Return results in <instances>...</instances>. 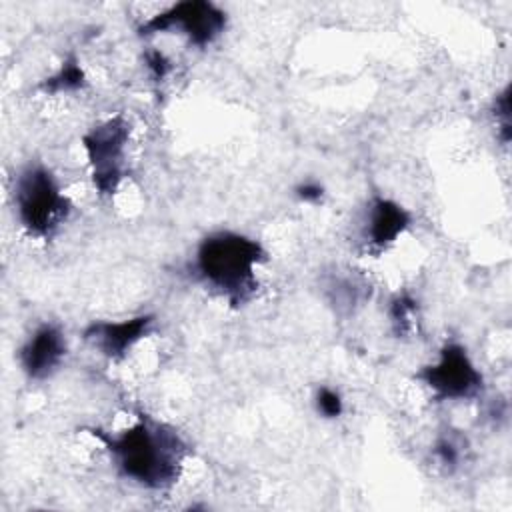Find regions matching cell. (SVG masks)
<instances>
[{
  "label": "cell",
  "instance_id": "6da1fadb",
  "mask_svg": "<svg viewBox=\"0 0 512 512\" xmlns=\"http://www.w3.org/2000/svg\"><path fill=\"white\" fill-rule=\"evenodd\" d=\"M118 472L150 490H166L182 472L186 444L166 424L140 416L126 430L108 436L100 434Z\"/></svg>",
  "mask_w": 512,
  "mask_h": 512
},
{
  "label": "cell",
  "instance_id": "4fadbf2b",
  "mask_svg": "<svg viewBox=\"0 0 512 512\" xmlns=\"http://www.w3.org/2000/svg\"><path fill=\"white\" fill-rule=\"evenodd\" d=\"M508 94H510V88L506 86L502 94H498L494 100V116L496 120H500V132L504 142L510 140V96Z\"/></svg>",
  "mask_w": 512,
  "mask_h": 512
},
{
  "label": "cell",
  "instance_id": "3957f363",
  "mask_svg": "<svg viewBox=\"0 0 512 512\" xmlns=\"http://www.w3.org/2000/svg\"><path fill=\"white\" fill-rule=\"evenodd\" d=\"M14 206L22 228L36 238H50L72 208L56 176L42 164L20 170L14 182Z\"/></svg>",
  "mask_w": 512,
  "mask_h": 512
},
{
  "label": "cell",
  "instance_id": "5bb4252c",
  "mask_svg": "<svg viewBox=\"0 0 512 512\" xmlns=\"http://www.w3.org/2000/svg\"><path fill=\"white\" fill-rule=\"evenodd\" d=\"M434 456L440 460V464L444 466H456L458 458H460V450L456 446L454 440L450 438H440L434 446Z\"/></svg>",
  "mask_w": 512,
  "mask_h": 512
},
{
  "label": "cell",
  "instance_id": "ba28073f",
  "mask_svg": "<svg viewBox=\"0 0 512 512\" xmlns=\"http://www.w3.org/2000/svg\"><path fill=\"white\" fill-rule=\"evenodd\" d=\"M66 356V340L58 326L42 324L20 350V366L30 380L50 378Z\"/></svg>",
  "mask_w": 512,
  "mask_h": 512
},
{
  "label": "cell",
  "instance_id": "9a60e30c",
  "mask_svg": "<svg viewBox=\"0 0 512 512\" xmlns=\"http://www.w3.org/2000/svg\"><path fill=\"white\" fill-rule=\"evenodd\" d=\"M146 66L156 80H162L170 72V60L158 50H152L146 54Z\"/></svg>",
  "mask_w": 512,
  "mask_h": 512
},
{
  "label": "cell",
  "instance_id": "7a4b0ae2",
  "mask_svg": "<svg viewBox=\"0 0 512 512\" xmlns=\"http://www.w3.org/2000/svg\"><path fill=\"white\" fill-rule=\"evenodd\" d=\"M264 260L266 252L258 240L220 230L198 244L194 270L210 290L232 306H242L258 288L256 270Z\"/></svg>",
  "mask_w": 512,
  "mask_h": 512
},
{
  "label": "cell",
  "instance_id": "30bf717a",
  "mask_svg": "<svg viewBox=\"0 0 512 512\" xmlns=\"http://www.w3.org/2000/svg\"><path fill=\"white\" fill-rule=\"evenodd\" d=\"M84 84H86V74H84L78 58L76 56H68V58H64L62 66L40 84V88L44 92L58 94V92L80 90Z\"/></svg>",
  "mask_w": 512,
  "mask_h": 512
},
{
  "label": "cell",
  "instance_id": "2e32d148",
  "mask_svg": "<svg viewBox=\"0 0 512 512\" xmlns=\"http://www.w3.org/2000/svg\"><path fill=\"white\" fill-rule=\"evenodd\" d=\"M294 192H296L298 200L308 202V204H316L324 196V188L318 182H302L300 186H296Z\"/></svg>",
  "mask_w": 512,
  "mask_h": 512
},
{
  "label": "cell",
  "instance_id": "277c9868",
  "mask_svg": "<svg viewBox=\"0 0 512 512\" xmlns=\"http://www.w3.org/2000/svg\"><path fill=\"white\" fill-rule=\"evenodd\" d=\"M130 124L124 114H116L96 124L82 136L94 188L100 194H114L124 178L126 146Z\"/></svg>",
  "mask_w": 512,
  "mask_h": 512
},
{
  "label": "cell",
  "instance_id": "8992f818",
  "mask_svg": "<svg viewBox=\"0 0 512 512\" xmlns=\"http://www.w3.org/2000/svg\"><path fill=\"white\" fill-rule=\"evenodd\" d=\"M416 378L432 390L438 400H466L482 390V374L466 348L448 342L440 348L436 362L422 366Z\"/></svg>",
  "mask_w": 512,
  "mask_h": 512
},
{
  "label": "cell",
  "instance_id": "5b68a950",
  "mask_svg": "<svg viewBox=\"0 0 512 512\" xmlns=\"http://www.w3.org/2000/svg\"><path fill=\"white\" fill-rule=\"evenodd\" d=\"M180 30L190 44L198 48L210 46L226 28V12L208 0H184L150 16L138 32L142 36Z\"/></svg>",
  "mask_w": 512,
  "mask_h": 512
},
{
  "label": "cell",
  "instance_id": "9c48e42d",
  "mask_svg": "<svg viewBox=\"0 0 512 512\" xmlns=\"http://www.w3.org/2000/svg\"><path fill=\"white\" fill-rule=\"evenodd\" d=\"M412 216L410 212L384 196H374L368 204L364 240L370 250H386L390 244L398 240L410 228Z\"/></svg>",
  "mask_w": 512,
  "mask_h": 512
},
{
  "label": "cell",
  "instance_id": "7c38bea8",
  "mask_svg": "<svg viewBox=\"0 0 512 512\" xmlns=\"http://www.w3.org/2000/svg\"><path fill=\"white\" fill-rule=\"evenodd\" d=\"M314 404H316V412L322 418H338L344 412V400L340 392L330 386H320L316 390Z\"/></svg>",
  "mask_w": 512,
  "mask_h": 512
},
{
  "label": "cell",
  "instance_id": "8fae6325",
  "mask_svg": "<svg viewBox=\"0 0 512 512\" xmlns=\"http://www.w3.org/2000/svg\"><path fill=\"white\" fill-rule=\"evenodd\" d=\"M414 312H416V302L408 294H398L390 302V320L394 324L396 334H408L412 330Z\"/></svg>",
  "mask_w": 512,
  "mask_h": 512
},
{
  "label": "cell",
  "instance_id": "52a82bcc",
  "mask_svg": "<svg viewBox=\"0 0 512 512\" xmlns=\"http://www.w3.org/2000/svg\"><path fill=\"white\" fill-rule=\"evenodd\" d=\"M154 316L140 314L124 320H98L86 326L84 340L110 360H122L136 342H140L152 328Z\"/></svg>",
  "mask_w": 512,
  "mask_h": 512
}]
</instances>
